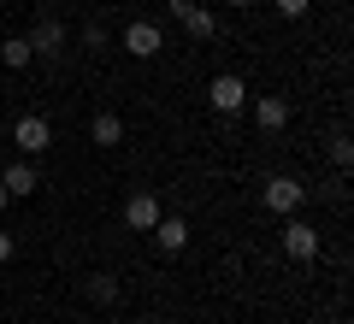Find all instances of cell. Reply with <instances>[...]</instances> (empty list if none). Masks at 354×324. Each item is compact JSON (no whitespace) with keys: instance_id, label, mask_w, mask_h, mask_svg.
I'll use <instances>...</instances> for the list:
<instances>
[{"instance_id":"cell-15","label":"cell","mask_w":354,"mask_h":324,"mask_svg":"<svg viewBox=\"0 0 354 324\" xmlns=\"http://www.w3.org/2000/svg\"><path fill=\"white\" fill-rule=\"evenodd\" d=\"M272 6H278V12H283V18H301V12H307V6H313V0H272Z\"/></svg>"},{"instance_id":"cell-9","label":"cell","mask_w":354,"mask_h":324,"mask_svg":"<svg viewBox=\"0 0 354 324\" xmlns=\"http://www.w3.org/2000/svg\"><path fill=\"white\" fill-rule=\"evenodd\" d=\"M88 142H95V148H118V142H124V118H118V113H95Z\"/></svg>"},{"instance_id":"cell-14","label":"cell","mask_w":354,"mask_h":324,"mask_svg":"<svg viewBox=\"0 0 354 324\" xmlns=\"http://www.w3.org/2000/svg\"><path fill=\"white\" fill-rule=\"evenodd\" d=\"M88 295H95V301H101V307H113V301H118V283H113V277H88Z\"/></svg>"},{"instance_id":"cell-5","label":"cell","mask_w":354,"mask_h":324,"mask_svg":"<svg viewBox=\"0 0 354 324\" xmlns=\"http://www.w3.org/2000/svg\"><path fill=\"white\" fill-rule=\"evenodd\" d=\"M124 48H130V59H153L160 53V24H148V18L124 24Z\"/></svg>"},{"instance_id":"cell-6","label":"cell","mask_w":354,"mask_h":324,"mask_svg":"<svg viewBox=\"0 0 354 324\" xmlns=\"http://www.w3.org/2000/svg\"><path fill=\"white\" fill-rule=\"evenodd\" d=\"M153 248L160 254H183L189 248V225H183V218H160V225H153Z\"/></svg>"},{"instance_id":"cell-4","label":"cell","mask_w":354,"mask_h":324,"mask_svg":"<svg viewBox=\"0 0 354 324\" xmlns=\"http://www.w3.org/2000/svg\"><path fill=\"white\" fill-rule=\"evenodd\" d=\"M301 200H307L301 177H272V183H266V207H272V212H295Z\"/></svg>"},{"instance_id":"cell-12","label":"cell","mask_w":354,"mask_h":324,"mask_svg":"<svg viewBox=\"0 0 354 324\" xmlns=\"http://www.w3.org/2000/svg\"><path fill=\"white\" fill-rule=\"evenodd\" d=\"M183 30H189L195 41H213V30H218V18L207 12V6H189V12H183Z\"/></svg>"},{"instance_id":"cell-17","label":"cell","mask_w":354,"mask_h":324,"mask_svg":"<svg viewBox=\"0 0 354 324\" xmlns=\"http://www.w3.org/2000/svg\"><path fill=\"white\" fill-rule=\"evenodd\" d=\"M12 254H18V242H12V236H6V230H0V265L12 260Z\"/></svg>"},{"instance_id":"cell-18","label":"cell","mask_w":354,"mask_h":324,"mask_svg":"<svg viewBox=\"0 0 354 324\" xmlns=\"http://www.w3.org/2000/svg\"><path fill=\"white\" fill-rule=\"evenodd\" d=\"M225 6H254V0H225Z\"/></svg>"},{"instance_id":"cell-2","label":"cell","mask_w":354,"mask_h":324,"mask_svg":"<svg viewBox=\"0 0 354 324\" xmlns=\"http://www.w3.org/2000/svg\"><path fill=\"white\" fill-rule=\"evenodd\" d=\"M12 142H18V153H48V142H53V124L41 113H24L12 124Z\"/></svg>"},{"instance_id":"cell-10","label":"cell","mask_w":354,"mask_h":324,"mask_svg":"<svg viewBox=\"0 0 354 324\" xmlns=\"http://www.w3.org/2000/svg\"><path fill=\"white\" fill-rule=\"evenodd\" d=\"M254 124H260V130H283V124H290V106H283L278 95H260V100H254Z\"/></svg>"},{"instance_id":"cell-11","label":"cell","mask_w":354,"mask_h":324,"mask_svg":"<svg viewBox=\"0 0 354 324\" xmlns=\"http://www.w3.org/2000/svg\"><path fill=\"white\" fill-rule=\"evenodd\" d=\"M59 41H65V24H59V18H41V24L30 30V48H36V53H59Z\"/></svg>"},{"instance_id":"cell-16","label":"cell","mask_w":354,"mask_h":324,"mask_svg":"<svg viewBox=\"0 0 354 324\" xmlns=\"http://www.w3.org/2000/svg\"><path fill=\"white\" fill-rule=\"evenodd\" d=\"M330 160H337V165H348V160H354V148H348V136H337V142H330Z\"/></svg>"},{"instance_id":"cell-7","label":"cell","mask_w":354,"mask_h":324,"mask_svg":"<svg viewBox=\"0 0 354 324\" xmlns=\"http://www.w3.org/2000/svg\"><path fill=\"white\" fill-rule=\"evenodd\" d=\"M124 225L130 230H153V225H160V200H153V195H130L124 200Z\"/></svg>"},{"instance_id":"cell-1","label":"cell","mask_w":354,"mask_h":324,"mask_svg":"<svg viewBox=\"0 0 354 324\" xmlns=\"http://www.w3.org/2000/svg\"><path fill=\"white\" fill-rule=\"evenodd\" d=\"M207 100H213V113H242L248 106V83H242L236 71H225V77H213V88H207Z\"/></svg>"},{"instance_id":"cell-19","label":"cell","mask_w":354,"mask_h":324,"mask_svg":"<svg viewBox=\"0 0 354 324\" xmlns=\"http://www.w3.org/2000/svg\"><path fill=\"white\" fill-rule=\"evenodd\" d=\"M36 6H53V0H36Z\"/></svg>"},{"instance_id":"cell-13","label":"cell","mask_w":354,"mask_h":324,"mask_svg":"<svg viewBox=\"0 0 354 324\" xmlns=\"http://www.w3.org/2000/svg\"><path fill=\"white\" fill-rule=\"evenodd\" d=\"M0 59L12 65V71H24V65L36 59V48H30V36H12V41H6V48H0Z\"/></svg>"},{"instance_id":"cell-8","label":"cell","mask_w":354,"mask_h":324,"mask_svg":"<svg viewBox=\"0 0 354 324\" xmlns=\"http://www.w3.org/2000/svg\"><path fill=\"white\" fill-rule=\"evenodd\" d=\"M0 189H6V195H36V189H41V177H36V165H30V160H18V165H6Z\"/></svg>"},{"instance_id":"cell-3","label":"cell","mask_w":354,"mask_h":324,"mask_svg":"<svg viewBox=\"0 0 354 324\" xmlns=\"http://www.w3.org/2000/svg\"><path fill=\"white\" fill-rule=\"evenodd\" d=\"M283 254H290V260H319V230L307 225V218H290V225H283Z\"/></svg>"}]
</instances>
